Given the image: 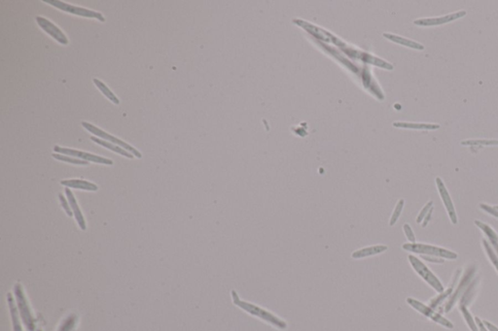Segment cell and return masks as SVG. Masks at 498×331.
<instances>
[{
	"instance_id": "74e56055",
	"label": "cell",
	"mask_w": 498,
	"mask_h": 331,
	"mask_svg": "<svg viewBox=\"0 0 498 331\" xmlns=\"http://www.w3.org/2000/svg\"><path fill=\"white\" fill-rule=\"evenodd\" d=\"M36 331H42V329H40V328H37V329H36Z\"/></svg>"
},
{
	"instance_id": "8992f818",
	"label": "cell",
	"mask_w": 498,
	"mask_h": 331,
	"mask_svg": "<svg viewBox=\"0 0 498 331\" xmlns=\"http://www.w3.org/2000/svg\"><path fill=\"white\" fill-rule=\"evenodd\" d=\"M43 1L45 3H48V4L52 5L54 7L60 9V10L66 12V13H69V14H72V15L80 16V17H84V18L97 19L98 21H103V22L105 21V18H104V15L102 13H99V12H96V11L89 10V9H86V8L75 6V5H72V4H68V3H65V2H62V1H59V0H43Z\"/></svg>"
},
{
	"instance_id": "3957f363",
	"label": "cell",
	"mask_w": 498,
	"mask_h": 331,
	"mask_svg": "<svg viewBox=\"0 0 498 331\" xmlns=\"http://www.w3.org/2000/svg\"><path fill=\"white\" fill-rule=\"evenodd\" d=\"M402 249L406 252L415 253V254H418L420 256H433V257H437V258L446 259H457V254L450 251V250L436 247V246H431V245H426V244L407 243L402 246Z\"/></svg>"
},
{
	"instance_id": "ac0fdd59",
	"label": "cell",
	"mask_w": 498,
	"mask_h": 331,
	"mask_svg": "<svg viewBox=\"0 0 498 331\" xmlns=\"http://www.w3.org/2000/svg\"><path fill=\"white\" fill-rule=\"evenodd\" d=\"M7 301H8V306L10 309L11 318H12V323H13V331H22L20 319H19V310H18V307L16 306L14 297L12 296L11 293L7 294Z\"/></svg>"
},
{
	"instance_id": "5b68a950",
	"label": "cell",
	"mask_w": 498,
	"mask_h": 331,
	"mask_svg": "<svg viewBox=\"0 0 498 331\" xmlns=\"http://www.w3.org/2000/svg\"><path fill=\"white\" fill-rule=\"evenodd\" d=\"M82 125H83L84 128L87 129L89 132H91L92 134L94 135V136H97L99 137L101 139L103 140H105L107 142H110L112 144H115V145L120 146L121 148L124 149L126 151H128L129 153L133 154L135 155V157L137 158H141L142 157V155L140 154V152L138 150H136L135 148H134L133 146L128 144L127 142H124L123 140L121 139H118L117 137H115L113 135L109 134L107 132L104 131L103 129L96 127L95 125L93 124H89V123H86V122H82Z\"/></svg>"
},
{
	"instance_id": "4fadbf2b",
	"label": "cell",
	"mask_w": 498,
	"mask_h": 331,
	"mask_svg": "<svg viewBox=\"0 0 498 331\" xmlns=\"http://www.w3.org/2000/svg\"><path fill=\"white\" fill-rule=\"evenodd\" d=\"M65 195L67 197L69 205H70L71 210H72L73 215H74V217L76 218V222H77L79 228H81L82 230H86V228H87L86 220L84 218L83 214H82L80 208L78 206V203H77L75 197L73 196L72 191L70 190L69 187H66L65 188Z\"/></svg>"
},
{
	"instance_id": "484cf974",
	"label": "cell",
	"mask_w": 498,
	"mask_h": 331,
	"mask_svg": "<svg viewBox=\"0 0 498 331\" xmlns=\"http://www.w3.org/2000/svg\"><path fill=\"white\" fill-rule=\"evenodd\" d=\"M459 309L461 311L462 315H463V318L464 320L466 321L469 328L471 329V331H479V328H478L477 324L475 322V320L473 319V317L471 316V314L469 313V311L467 310V307H464V306H459Z\"/></svg>"
},
{
	"instance_id": "d6986e66",
	"label": "cell",
	"mask_w": 498,
	"mask_h": 331,
	"mask_svg": "<svg viewBox=\"0 0 498 331\" xmlns=\"http://www.w3.org/2000/svg\"><path fill=\"white\" fill-rule=\"evenodd\" d=\"M384 37L390 39L391 41L396 42L397 44H400V45H403V46H406V47H409V48H412V49H415V50H419V51H424L426 49V47L418 43V42L413 41V40H409V39H406V38H403L401 36H398V35H394V34H389V33H384Z\"/></svg>"
},
{
	"instance_id": "1f68e13d",
	"label": "cell",
	"mask_w": 498,
	"mask_h": 331,
	"mask_svg": "<svg viewBox=\"0 0 498 331\" xmlns=\"http://www.w3.org/2000/svg\"><path fill=\"white\" fill-rule=\"evenodd\" d=\"M403 230H404L405 235L406 237L408 239L409 242L411 243H415V236L413 229L411 228V226L409 224H405L403 226Z\"/></svg>"
},
{
	"instance_id": "9a60e30c",
	"label": "cell",
	"mask_w": 498,
	"mask_h": 331,
	"mask_svg": "<svg viewBox=\"0 0 498 331\" xmlns=\"http://www.w3.org/2000/svg\"><path fill=\"white\" fill-rule=\"evenodd\" d=\"M62 186L69 187V188H77V189H83L88 191H96L98 189V186L95 184L91 183L89 181H85L81 179H72V180H63L61 182Z\"/></svg>"
},
{
	"instance_id": "2e32d148",
	"label": "cell",
	"mask_w": 498,
	"mask_h": 331,
	"mask_svg": "<svg viewBox=\"0 0 498 331\" xmlns=\"http://www.w3.org/2000/svg\"><path fill=\"white\" fill-rule=\"evenodd\" d=\"M475 225L477 226L478 228H480L484 233L485 235L488 237V241L491 245V247L494 249V251L496 252V254L498 255V234L490 228L489 226H488L487 224L483 223V222H480V220H475Z\"/></svg>"
},
{
	"instance_id": "ffe728a7",
	"label": "cell",
	"mask_w": 498,
	"mask_h": 331,
	"mask_svg": "<svg viewBox=\"0 0 498 331\" xmlns=\"http://www.w3.org/2000/svg\"><path fill=\"white\" fill-rule=\"evenodd\" d=\"M479 280H480V277H478L475 280H473L471 282V284L469 285L468 289H467L466 291L464 292V294L461 296L460 298V303H459V306H464V307H467L470 302L473 300L474 298V295H475V291H476V289H477V286L479 285Z\"/></svg>"
},
{
	"instance_id": "52a82bcc",
	"label": "cell",
	"mask_w": 498,
	"mask_h": 331,
	"mask_svg": "<svg viewBox=\"0 0 498 331\" xmlns=\"http://www.w3.org/2000/svg\"><path fill=\"white\" fill-rule=\"evenodd\" d=\"M407 303L410 306H412L417 312H419L420 314L425 315L426 317L431 319L432 321H435L437 323L443 325L444 327L449 328V329H453L454 328V324H453L452 321L446 320V318H444L442 315H440L439 313H436L435 311L433 310L432 308L426 306L424 303H421L420 301L415 300V299L412 298V297H409V298H407Z\"/></svg>"
},
{
	"instance_id": "83f0119b",
	"label": "cell",
	"mask_w": 498,
	"mask_h": 331,
	"mask_svg": "<svg viewBox=\"0 0 498 331\" xmlns=\"http://www.w3.org/2000/svg\"><path fill=\"white\" fill-rule=\"evenodd\" d=\"M462 146H498V140H464L461 141Z\"/></svg>"
},
{
	"instance_id": "cb8c5ba5",
	"label": "cell",
	"mask_w": 498,
	"mask_h": 331,
	"mask_svg": "<svg viewBox=\"0 0 498 331\" xmlns=\"http://www.w3.org/2000/svg\"><path fill=\"white\" fill-rule=\"evenodd\" d=\"M78 321V317L75 314H70L61 322L57 331H74Z\"/></svg>"
},
{
	"instance_id": "f1b7e54d",
	"label": "cell",
	"mask_w": 498,
	"mask_h": 331,
	"mask_svg": "<svg viewBox=\"0 0 498 331\" xmlns=\"http://www.w3.org/2000/svg\"><path fill=\"white\" fill-rule=\"evenodd\" d=\"M404 199H400V200L398 201V203H397V205H396V207H395L394 211H393V213H392V216H391V217H390V220H389V226H390V227H393L395 224L397 223L398 218L400 217V215H401V213H402V210H403V208H404Z\"/></svg>"
},
{
	"instance_id": "7c38bea8",
	"label": "cell",
	"mask_w": 498,
	"mask_h": 331,
	"mask_svg": "<svg viewBox=\"0 0 498 331\" xmlns=\"http://www.w3.org/2000/svg\"><path fill=\"white\" fill-rule=\"evenodd\" d=\"M436 185H437V187H438V190H439L441 199H442V201H443V203H444V205L446 207L447 215L450 217V219H451L452 224L453 225H457V216L456 209H455V206H454L452 197L450 196V194H449V191L446 189V186H445L444 182L441 180V178H439V177L436 178Z\"/></svg>"
},
{
	"instance_id": "6da1fadb",
	"label": "cell",
	"mask_w": 498,
	"mask_h": 331,
	"mask_svg": "<svg viewBox=\"0 0 498 331\" xmlns=\"http://www.w3.org/2000/svg\"><path fill=\"white\" fill-rule=\"evenodd\" d=\"M231 294H232V298H233L234 304L236 306H238L241 310L248 313L249 315H251L253 317H256V318H258V319L262 320V321H266L267 323L272 325L273 327L279 328L280 330H284V329H286L288 327L286 321L281 320L278 316H276L275 314L270 313V311L266 310L264 308H261L259 306H257L255 304H252V303L247 302V301L240 300L239 294L237 293L236 290H232L231 291Z\"/></svg>"
},
{
	"instance_id": "d4e9b609",
	"label": "cell",
	"mask_w": 498,
	"mask_h": 331,
	"mask_svg": "<svg viewBox=\"0 0 498 331\" xmlns=\"http://www.w3.org/2000/svg\"><path fill=\"white\" fill-rule=\"evenodd\" d=\"M52 156L54 158H56V159H58L60 161H63V162L76 164V166H89V162L88 161L83 160V159H80V158L73 157V156H69V155H61V154H53Z\"/></svg>"
},
{
	"instance_id": "8fae6325",
	"label": "cell",
	"mask_w": 498,
	"mask_h": 331,
	"mask_svg": "<svg viewBox=\"0 0 498 331\" xmlns=\"http://www.w3.org/2000/svg\"><path fill=\"white\" fill-rule=\"evenodd\" d=\"M36 22L38 23V25L41 27L43 31L52 37L53 39H55L56 41L59 42L60 44H62V45L68 44V39H67L66 35L64 34V32L59 26H57L55 23H53L52 21H50L49 20L43 18V17L37 16L36 17Z\"/></svg>"
},
{
	"instance_id": "4316f807",
	"label": "cell",
	"mask_w": 498,
	"mask_h": 331,
	"mask_svg": "<svg viewBox=\"0 0 498 331\" xmlns=\"http://www.w3.org/2000/svg\"><path fill=\"white\" fill-rule=\"evenodd\" d=\"M483 246H484L485 251H486V253L488 255V259L491 261V263L493 264V266L495 267V269H496L498 273V258L496 254L493 252L492 249L490 248V245L488 244V242L486 239H483Z\"/></svg>"
},
{
	"instance_id": "d590c367",
	"label": "cell",
	"mask_w": 498,
	"mask_h": 331,
	"mask_svg": "<svg viewBox=\"0 0 498 331\" xmlns=\"http://www.w3.org/2000/svg\"><path fill=\"white\" fill-rule=\"evenodd\" d=\"M483 323L488 331H498L497 327L495 325H493L491 322L488 321H483Z\"/></svg>"
},
{
	"instance_id": "836d02e7",
	"label": "cell",
	"mask_w": 498,
	"mask_h": 331,
	"mask_svg": "<svg viewBox=\"0 0 498 331\" xmlns=\"http://www.w3.org/2000/svg\"><path fill=\"white\" fill-rule=\"evenodd\" d=\"M433 210H434V208L433 207L431 208V209L429 210V212H428V214H427V215H426V217H425V219L422 220V223H421V226H422V228H426V226L428 225V223L430 222V219H431V216H432V213H433Z\"/></svg>"
},
{
	"instance_id": "7a4b0ae2",
	"label": "cell",
	"mask_w": 498,
	"mask_h": 331,
	"mask_svg": "<svg viewBox=\"0 0 498 331\" xmlns=\"http://www.w3.org/2000/svg\"><path fill=\"white\" fill-rule=\"evenodd\" d=\"M14 293L16 296L18 310H19L21 320H22L23 324L26 325L27 329L28 331L36 330V320L33 317L30 304L27 300V297L24 295V292L21 288V284L18 283L14 286Z\"/></svg>"
},
{
	"instance_id": "5bb4252c",
	"label": "cell",
	"mask_w": 498,
	"mask_h": 331,
	"mask_svg": "<svg viewBox=\"0 0 498 331\" xmlns=\"http://www.w3.org/2000/svg\"><path fill=\"white\" fill-rule=\"evenodd\" d=\"M387 246L384 245H375V246H369L365 248L359 249L352 254V258L354 259H361L377 256L380 254H383L385 251H387Z\"/></svg>"
},
{
	"instance_id": "7402d4cb",
	"label": "cell",
	"mask_w": 498,
	"mask_h": 331,
	"mask_svg": "<svg viewBox=\"0 0 498 331\" xmlns=\"http://www.w3.org/2000/svg\"><path fill=\"white\" fill-rule=\"evenodd\" d=\"M394 126L397 127H404L409 129H425V130H435L440 128V124H417V123H394Z\"/></svg>"
},
{
	"instance_id": "8d00e7d4",
	"label": "cell",
	"mask_w": 498,
	"mask_h": 331,
	"mask_svg": "<svg viewBox=\"0 0 498 331\" xmlns=\"http://www.w3.org/2000/svg\"><path fill=\"white\" fill-rule=\"evenodd\" d=\"M475 321H476V324H477L478 328H479V331H488L486 326L484 325L483 323V321H481L478 317L475 318Z\"/></svg>"
},
{
	"instance_id": "ba28073f",
	"label": "cell",
	"mask_w": 498,
	"mask_h": 331,
	"mask_svg": "<svg viewBox=\"0 0 498 331\" xmlns=\"http://www.w3.org/2000/svg\"><path fill=\"white\" fill-rule=\"evenodd\" d=\"M54 151L56 153H60L61 155H69V156H73V157H76V158L83 159V160H86L88 162L89 161H92V162H94V163L105 164V166H112L113 164V160H111L109 158H106V157H104V156H99V155H93V154L86 153V152H82V151H78V150H73V149H68V148H62L60 146H55L54 147Z\"/></svg>"
},
{
	"instance_id": "44dd1931",
	"label": "cell",
	"mask_w": 498,
	"mask_h": 331,
	"mask_svg": "<svg viewBox=\"0 0 498 331\" xmlns=\"http://www.w3.org/2000/svg\"><path fill=\"white\" fill-rule=\"evenodd\" d=\"M460 271H461V269L457 270V273H456V276H455L454 281H453L452 286H451V287H450L447 290H444L442 293H440V294H439L437 297H435L434 299H432V300L430 301V306H429L430 308H432V309H436V308H437V307H438V306H439V305H440V304H441L443 301L446 299L447 296H450V295L452 294V292H453V290H454V287H455V285H456V283H457V278H458V273H459Z\"/></svg>"
},
{
	"instance_id": "277c9868",
	"label": "cell",
	"mask_w": 498,
	"mask_h": 331,
	"mask_svg": "<svg viewBox=\"0 0 498 331\" xmlns=\"http://www.w3.org/2000/svg\"><path fill=\"white\" fill-rule=\"evenodd\" d=\"M408 259H409V261H410L412 267L414 268L415 272L422 279L425 280L430 287H432L439 293H442L445 290L444 286L442 285V283L440 282V280L438 279L436 277V275H434L430 270L428 269V267L426 266V264L420 259H417L416 257L412 256V255H410L408 257Z\"/></svg>"
},
{
	"instance_id": "9c48e42d",
	"label": "cell",
	"mask_w": 498,
	"mask_h": 331,
	"mask_svg": "<svg viewBox=\"0 0 498 331\" xmlns=\"http://www.w3.org/2000/svg\"><path fill=\"white\" fill-rule=\"evenodd\" d=\"M476 269H477L476 266H471L463 274V277L461 278V281H460V283H459L457 290H455V292H454L453 295H451L450 300L446 303V308H445V312L446 313H449L450 311L452 310L453 307L455 306V304L457 303V300L459 298H461V296L464 294V292L466 291L468 287H469V285L473 281L472 279H473V277L475 275Z\"/></svg>"
},
{
	"instance_id": "4dcf8cb0",
	"label": "cell",
	"mask_w": 498,
	"mask_h": 331,
	"mask_svg": "<svg viewBox=\"0 0 498 331\" xmlns=\"http://www.w3.org/2000/svg\"><path fill=\"white\" fill-rule=\"evenodd\" d=\"M59 198H60V201H61L62 207L64 209V211H65V213L67 214V216H68V217H72L73 212L72 210H71V207H70V205H69V202H68V201L65 199V197L62 196V194H60V195H59Z\"/></svg>"
},
{
	"instance_id": "e0dca14e",
	"label": "cell",
	"mask_w": 498,
	"mask_h": 331,
	"mask_svg": "<svg viewBox=\"0 0 498 331\" xmlns=\"http://www.w3.org/2000/svg\"><path fill=\"white\" fill-rule=\"evenodd\" d=\"M91 140L93 141L94 143H96L97 145L103 146V147H104V148H106V149H108V150H110V151L114 152V153H116V154H119V155H123V156H126V157H128V158H133V157L135 156V155H133V154H131V153H129L128 151H126V150L123 149V148H121L120 146L115 145V144H112V143H110V142H107V141L103 140V139H101V138H97V137H93V136H92V137H91Z\"/></svg>"
},
{
	"instance_id": "e575fe53",
	"label": "cell",
	"mask_w": 498,
	"mask_h": 331,
	"mask_svg": "<svg viewBox=\"0 0 498 331\" xmlns=\"http://www.w3.org/2000/svg\"><path fill=\"white\" fill-rule=\"evenodd\" d=\"M421 259H425L426 261H429V262H433V263H444V259H433V258H430L429 256H420Z\"/></svg>"
},
{
	"instance_id": "603a6c76",
	"label": "cell",
	"mask_w": 498,
	"mask_h": 331,
	"mask_svg": "<svg viewBox=\"0 0 498 331\" xmlns=\"http://www.w3.org/2000/svg\"><path fill=\"white\" fill-rule=\"evenodd\" d=\"M93 83L94 85L97 87V89L104 93V95L110 100L112 101L113 103L116 104V105H119L120 104V100L119 98L115 95L114 93L111 92V90L102 81H99L98 79H93Z\"/></svg>"
},
{
	"instance_id": "f35d334b",
	"label": "cell",
	"mask_w": 498,
	"mask_h": 331,
	"mask_svg": "<svg viewBox=\"0 0 498 331\" xmlns=\"http://www.w3.org/2000/svg\"><path fill=\"white\" fill-rule=\"evenodd\" d=\"M494 207L496 208V209L498 210V206H494Z\"/></svg>"
},
{
	"instance_id": "30bf717a",
	"label": "cell",
	"mask_w": 498,
	"mask_h": 331,
	"mask_svg": "<svg viewBox=\"0 0 498 331\" xmlns=\"http://www.w3.org/2000/svg\"><path fill=\"white\" fill-rule=\"evenodd\" d=\"M467 12L465 10L457 11L455 13H451L445 16L441 17H436V18H424V19H417L414 21V23L419 26H434V25H441L444 23H447L451 21H456L457 19H461L465 17Z\"/></svg>"
},
{
	"instance_id": "d6a6232c",
	"label": "cell",
	"mask_w": 498,
	"mask_h": 331,
	"mask_svg": "<svg viewBox=\"0 0 498 331\" xmlns=\"http://www.w3.org/2000/svg\"><path fill=\"white\" fill-rule=\"evenodd\" d=\"M479 207L481 208L482 210H484L486 213H488L489 215H491V216H493V217L498 218V210L496 208L489 206V205L485 204V203L479 204Z\"/></svg>"
},
{
	"instance_id": "f546056e",
	"label": "cell",
	"mask_w": 498,
	"mask_h": 331,
	"mask_svg": "<svg viewBox=\"0 0 498 331\" xmlns=\"http://www.w3.org/2000/svg\"><path fill=\"white\" fill-rule=\"evenodd\" d=\"M432 207H433V201H432V200L426 203V206L422 208V210L419 212L418 216H417V217H416V223H417V224L422 223V220L425 219V217H426V215L428 214L429 210H430V209H431Z\"/></svg>"
}]
</instances>
